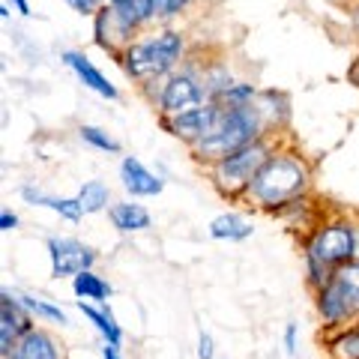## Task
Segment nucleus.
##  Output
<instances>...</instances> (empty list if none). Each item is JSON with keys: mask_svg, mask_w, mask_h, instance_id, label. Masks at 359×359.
<instances>
[{"mask_svg": "<svg viewBox=\"0 0 359 359\" xmlns=\"http://www.w3.org/2000/svg\"><path fill=\"white\" fill-rule=\"evenodd\" d=\"M311 189V168L297 150H278L264 162V168L252 180L245 198L252 201L257 210L276 212L285 210L287 204L306 198Z\"/></svg>", "mask_w": 359, "mask_h": 359, "instance_id": "f257e3e1", "label": "nucleus"}, {"mask_svg": "<svg viewBox=\"0 0 359 359\" xmlns=\"http://www.w3.org/2000/svg\"><path fill=\"white\" fill-rule=\"evenodd\" d=\"M359 231L347 219H330L318 224L306 243H302V266H306V285L311 294L330 282V276L339 266L356 261Z\"/></svg>", "mask_w": 359, "mask_h": 359, "instance_id": "f03ea898", "label": "nucleus"}, {"mask_svg": "<svg viewBox=\"0 0 359 359\" xmlns=\"http://www.w3.org/2000/svg\"><path fill=\"white\" fill-rule=\"evenodd\" d=\"M186 60V39L183 33L171 27H162L150 33L144 39H135L120 57L123 72L138 87H147L153 81H162L171 72L180 69V63Z\"/></svg>", "mask_w": 359, "mask_h": 359, "instance_id": "7ed1b4c3", "label": "nucleus"}, {"mask_svg": "<svg viewBox=\"0 0 359 359\" xmlns=\"http://www.w3.org/2000/svg\"><path fill=\"white\" fill-rule=\"evenodd\" d=\"M266 135L269 132L264 126L257 105H237V108L224 105L216 132H212L207 141H201V144H195V147H189V150H192L195 162L212 168L216 162H222L224 156L237 153L240 147H245V144H255V141L266 138Z\"/></svg>", "mask_w": 359, "mask_h": 359, "instance_id": "20e7f679", "label": "nucleus"}, {"mask_svg": "<svg viewBox=\"0 0 359 359\" xmlns=\"http://www.w3.org/2000/svg\"><path fill=\"white\" fill-rule=\"evenodd\" d=\"M314 309L327 332L359 320V257L339 266L327 285L314 290Z\"/></svg>", "mask_w": 359, "mask_h": 359, "instance_id": "39448f33", "label": "nucleus"}, {"mask_svg": "<svg viewBox=\"0 0 359 359\" xmlns=\"http://www.w3.org/2000/svg\"><path fill=\"white\" fill-rule=\"evenodd\" d=\"M273 153H276L273 135H266V138L255 141V144H245V147H240L231 156H224L222 162H216L210 168L212 186H216L219 195H224V198H245L252 180L257 177V171H261L264 162Z\"/></svg>", "mask_w": 359, "mask_h": 359, "instance_id": "423d86ee", "label": "nucleus"}, {"mask_svg": "<svg viewBox=\"0 0 359 359\" xmlns=\"http://www.w3.org/2000/svg\"><path fill=\"white\" fill-rule=\"evenodd\" d=\"M156 90L147 96L153 108L159 111V117H180V114H189V111H198L204 108L210 99L201 87V78L189 63H183L177 72H171L162 81H153ZM150 87V84H147Z\"/></svg>", "mask_w": 359, "mask_h": 359, "instance_id": "0eeeda50", "label": "nucleus"}, {"mask_svg": "<svg viewBox=\"0 0 359 359\" xmlns=\"http://www.w3.org/2000/svg\"><path fill=\"white\" fill-rule=\"evenodd\" d=\"M222 102H207L204 108L198 111H189V114H180V117H159V126L171 135V138H180L189 147L207 141L212 132H216L219 120H222Z\"/></svg>", "mask_w": 359, "mask_h": 359, "instance_id": "6e6552de", "label": "nucleus"}, {"mask_svg": "<svg viewBox=\"0 0 359 359\" xmlns=\"http://www.w3.org/2000/svg\"><path fill=\"white\" fill-rule=\"evenodd\" d=\"M45 249H48V261H51V276L54 278H75L87 273V269H93L96 264V249L93 245H87L75 237H48L45 243Z\"/></svg>", "mask_w": 359, "mask_h": 359, "instance_id": "1a4fd4ad", "label": "nucleus"}, {"mask_svg": "<svg viewBox=\"0 0 359 359\" xmlns=\"http://www.w3.org/2000/svg\"><path fill=\"white\" fill-rule=\"evenodd\" d=\"M30 330H36L33 323V314L27 311V306L21 302L18 294L13 290H0V359H6L15 351V344L25 339Z\"/></svg>", "mask_w": 359, "mask_h": 359, "instance_id": "9d476101", "label": "nucleus"}, {"mask_svg": "<svg viewBox=\"0 0 359 359\" xmlns=\"http://www.w3.org/2000/svg\"><path fill=\"white\" fill-rule=\"evenodd\" d=\"M138 27H132L126 18H123L120 13L111 4H105L102 9L96 13L93 18V36H96V45L102 51H108L111 57H123V51L129 48V45L138 39Z\"/></svg>", "mask_w": 359, "mask_h": 359, "instance_id": "9b49d317", "label": "nucleus"}, {"mask_svg": "<svg viewBox=\"0 0 359 359\" xmlns=\"http://www.w3.org/2000/svg\"><path fill=\"white\" fill-rule=\"evenodd\" d=\"M120 180H123V189H126L132 198H153L165 189V180L159 174H153L150 168L141 159H135V156H123Z\"/></svg>", "mask_w": 359, "mask_h": 359, "instance_id": "f8f14e48", "label": "nucleus"}, {"mask_svg": "<svg viewBox=\"0 0 359 359\" xmlns=\"http://www.w3.org/2000/svg\"><path fill=\"white\" fill-rule=\"evenodd\" d=\"M60 60H63L66 66H69V69L75 72V78H78V81H81L87 90H93V93H99L102 99H111V102H114V99L120 96V93H117V87L111 84L108 78H105L102 72H99L93 63L87 60V54H84V51L69 48V51H63V54H60Z\"/></svg>", "mask_w": 359, "mask_h": 359, "instance_id": "ddd939ff", "label": "nucleus"}, {"mask_svg": "<svg viewBox=\"0 0 359 359\" xmlns=\"http://www.w3.org/2000/svg\"><path fill=\"white\" fill-rule=\"evenodd\" d=\"M6 359H66V356H63V344L48 330L36 327L15 344V351Z\"/></svg>", "mask_w": 359, "mask_h": 359, "instance_id": "4468645a", "label": "nucleus"}, {"mask_svg": "<svg viewBox=\"0 0 359 359\" xmlns=\"http://www.w3.org/2000/svg\"><path fill=\"white\" fill-rule=\"evenodd\" d=\"M21 198L27 201L33 207H48L51 212H57L60 219L66 222H78L84 216L81 210V201L78 198H54V195H45L39 186H21Z\"/></svg>", "mask_w": 359, "mask_h": 359, "instance_id": "2eb2a0df", "label": "nucleus"}, {"mask_svg": "<svg viewBox=\"0 0 359 359\" xmlns=\"http://www.w3.org/2000/svg\"><path fill=\"white\" fill-rule=\"evenodd\" d=\"M78 309H81L84 318L93 323V330L102 335V344H123V327L117 323L114 318V311L108 309V302L105 306H93V302H78Z\"/></svg>", "mask_w": 359, "mask_h": 359, "instance_id": "dca6fc26", "label": "nucleus"}, {"mask_svg": "<svg viewBox=\"0 0 359 359\" xmlns=\"http://www.w3.org/2000/svg\"><path fill=\"white\" fill-rule=\"evenodd\" d=\"M108 219L120 233H135V231H147L153 219L150 212L141 204H132V201H120V204L108 207Z\"/></svg>", "mask_w": 359, "mask_h": 359, "instance_id": "f3484780", "label": "nucleus"}, {"mask_svg": "<svg viewBox=\"0 0 359 359\" xmlns=\"http://www.w3.org/2000/svg\"><path fill=\"white\" fill-rule=\"evenodd\" d=\"M255 105H257V111H261V120H264V126H266L269 135H276V129H282L287 123L290 108H287V96L285 93H276V90H261L257 99H255Z\"/></svg>", "mask_w": 359, "mask_h": 359, "instance_id": "a211bd4d", "label": "nucleus"}, {"mask_svg": "<svg viewBox=\"0 0 359 359\" xmlns=\"http://www.w3.org/2000/svg\"><path fill=\"white\" fill-rule=\"evenodd\" d=\"M255 233L252 222L240 216V212H222L210 222V237L212 240H228V243H243Z\"/></svg>", "mask_w": 359, "mask_h": 359, "instance_id": "6ab92c4d", "label": "nucleus"}, {"mask_svg": "<svg viewBox=\"0 0 359 359\" xmlns=\"http://www.w3.org/2000/svg\"><path fill=\"white\" fill-rule=\"evenodd\" d=\"M330 359H359V320L323 335Z\"/></svg>", "mask_w": 359, "mask_h": 359, "instance_id": "aec40b11", "label": "nucleus"}, {"mask_svg": "<svg viewBox=\"0 0 359 359\" xmlns=\"http://www.w3.org/2000/svg\"><path fill=\"white\" fill-rule=\"evenodd\" d=\"M72 294L78 297V302H93V306H105L108 297L114 294V287H111L99 273L87 269V273H81V276L72 278Z\"/></svg>", "mask_w": 359, "mask_h": 359, "instance_id": "412c9836", "label": "nucleus"}, {"mask_svg": "<svg viewBox=\"0 0 359 359\" xmlns=\"http://www.w3.org/2000/svg\"><path fill=\"white\" fill-rule=\"evenodd\" d=\"M78 201H81L84 216H93V212H102L111 201V189L102 183V180H87V183L78 189Z\"/></svg>", "mask_w": 359, "mask_h": 359, "instance_id": "4be33fe9", "label": "nucleus"}, {"mask_svg": "<svg viewBox=\"0 0 359 359\" xmlns=\"http://www.w3.org/2000/svg\"><path fill=\"white\" fill-rule=\"evenodd\" d=\"M21 302L27 306V311L33 314V318H39L45 323H60V327H66L69 323V318H66V311L60 306H54V302H48L45 297H33V294H18Z\"/></svg>", "mask_w": 359, "mask_h": 359, "instance_id": "5701e85b", "label": "nucleus"}, {"mask_svg": "<svg viewBox=\"0 0 359 359\" xmlns=\"http://www.w3.org/2000/svg\"><path fill=\"white\" fill-rule=\"evenodd\" d=\"M257 93H261V90H257L252 81H233V84L222 93L219 102H222V105H228V108H237V105H255Z\"/></svg>", "mask_w": 359, "mask_h": 359, "instance_id": "b1692460", "label": "nucleus"}, {"mask_svg": "<svg viewBox=\"0 0 359 359\" xmlns=\"http://www.w3.org/2000/svg\"><path fill=\"white\" fill-rule=\"evenodd\" d=\"M78 135H81V141H84V144H90V147H96V150L120 153V144L111 138L105 129H99V126H90V123H84V126H78Z\"/></svg>", "mask_w": 359, "mask_h": 359, "instance_id": "393cba45", "label": "nucleus"}, {"mask_svg": "<svg viewBox=\"0 0 359 359\" xmlns=\"http://www.w3.org/2000/svg\"><path fill=\"white\" fill-rule=\"evenodd\" d=\"M198 359H216V341H212V335L204 330L198 335Z\"/></svg>", "mask_w": 359, "mask_h": 359, "instance_id": "a878e982", "label": "nucleus"}, {"mask_svg": "<svg viewBox=\"0 0 359 359\" xmlns=\"http://www.w3.org/2000/svg\"><path fill=\"white\" fill-rule=\"evenodd\" d=\"M282 341H285V353H287V356H297V344H299V330H297V323H285Z\"/></svg>", "mask_w": 359, "mask_h": 359, "instance_id": "bb28decb", "label": "nucleus"}, {"mask_svg": "<svg viewBox=\"0 0 359 359\" xmlns=\"http://www.w3.org/2000/svg\"><path fill=\"white\" fill-rule=\"evenodd\" d=\"M66 4H69L78 15H93V18H96L99 9H102V4H99V0H66Z\"/></svg>", "mask_w": 359, "mask_h": 359, "instance_id": "cd10ccee", "label": "nucleus"}, {"mask_svg": "<svg viewBox=\"0 0 359 359\" xmlns=\"http://www.w3.org/2000/svg\"><path fill=\"white\" fill-rule=\"evenodd\" d=\"M18 228V216H15V212L13 210H0V231H4V233H9V231H15Z\"/></svg>", "mask_w": 359, "mask_h": 359, "instance_id": "c85d7f7f", "label": "nucleus"}, {"mask_svg": "<svg viewBox=\"0 0 359 359\" xmlns=\"http://www.w3.org/2000/svg\"><path fill=\"white\" fill-rule=\"evenodd\" d=\"M347 18H351V27L359 36V0H347Z\"/></svg>", "mask_w": 359, "mask_h": 359, "instance_id": "c756f323", "label": "nucleus"}, {"mask_svg": "<svg viewBox=\"0 0 359 359\" xmlns=\"http://www.w3.org/2000/svg\"><path fill=\"white\" fill-rule=\"evenodd\" d=\"M189 4H192V0H168V9H171V18L183 13V9H186Z\"/></svg>", "mask_w": 359, "mask_h": 359, "instance_id": "7c9ffc66", "label": "nucleus"}, {"mask_svg": "<svg viewBox=\"0 0 359 359\" xmlns=\"http://www.w3.org/2000/svg\"><path fill=\"white\" fill-rule=\"evenodd\" d=\"M102 359H123L117 344H102Z\"/></svg>", "mask_w": 359, "mask_h": 359, "instance_id": "2f4dec72", "label": "nucleus"}, {"mask_svg": "<svg viewBox=\"0 0 359 359\" xmlns=\"http://www.w3.org/2000/svg\"><path fill=\"white\" fill-rule=\"evenodd\" d=\"M13 6L18 9L21 15H30V4H27V0H13Z\"/></svg>", "mask_w": 359, "mask_h": 359, "instance_id": "473e14b6", "label": "nucleus"}, {"mask_svg": "<svg viewBox=\"0 0 359 359\" xmlns=\"http://www.w3.org/2000/svg\"><path fill=\"white\" fill-rule=\"evenodd\" d=\"M347 78H351L353 84H359V57L353 60V66H351V72H347Z\"/></svg>", "mask_w": 359, "mask_h": 359, "instance_id": "72a5a7b5", "label": "nucleus"}, {"mask_svg": "<svg viewBox=\"0 0 359 359\" xmlns=\"http://www.w3.org/2000/svg\"><path fill=\"white\" fill-rule=\"evenodd\" d=\"M108 4H111V6H123V4H126V0H108Z\"/></svg>", "mask_w": 359, "mask_h": 359, "instance_id": "f704fd0d", "label": "nucleus"}]
</instances>
